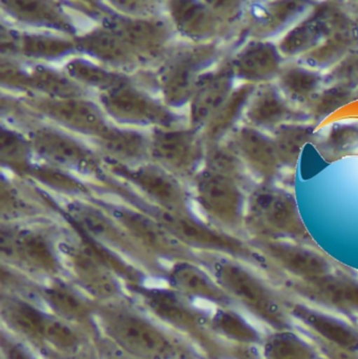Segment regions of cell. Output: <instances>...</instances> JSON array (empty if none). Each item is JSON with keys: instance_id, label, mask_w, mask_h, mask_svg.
Here are the masks:
<instances>
[{"instance_id": "cell-7", "label": "cell", "mask_w": 358, "mask_h": 359, "mask_svg": "<svg viewBox=\"0 0 358 359\" xmlns=\"http://www.w3.org/2000/svg\"><path fill=\"white\" fill-rule=\"evenodd\" d=\"M1 250L2 257L15 271L35 282L65 278L59 250L39 230L2 228Z\"/></svg>"}, {"instance_id": "cell-10", "label": "cell", "mask_w": 358, "mask_h": 359, "mask_svg": "<svg viewBox=\"0 0 358 359\" xmlns=\"http://www.w3.org/2000/svg\"><path fill=\"white\" fill-rule=\"evenodd\" d=\"M25 294L39 302L57 318L83 331L94 343L100 341L96 320L97 303L67 278L46 282L31 280Z\"/></svg>"}, {"instance_id": "cell-47", "label": "cell", "mask_w": 358, "mask_h": 359, "mask_svg": "<svg viewBox=\"0 0 358 359\" xmlns=\"http://www.w3.org/2000/svg\"><path fill=\"white\" fill-rule=\"evenodd\" d=\"M97 346H98L99 352H100L101 359H136L124 355L121 352L109 347L107 344L103 343V341H99Z\"/></svg>"}, {"instance_id": "cell-30", "label": "cell", "mask_w": 358, "mask_h": 359, "mask_svg": "<svg viewBox=\"0 0 358 359\" xmlns=\"http://www.w3.org/2000/svg\"><path fill=\"white\" fill-rule=\"evenodd\" d=\"M204 60L199 58L182 59L170 65L161 79L163 98L168 107H177L189 102L199 82V72Z\"/></svg>"}, {"instance_id": "cell-34", "label": "cell", "mask_w": 358, "mask_h": 359, "mask_svg": "<svg viewBox=\"0 0 358 359\" xmlns=\"http://www.w3.org/2000/svg\"><path fill=\"white\" fill-rule=\"evenodd\" d=\"M88 54L113 65L130 62L132 48L115 31L92 32L80 41Z\"/></svg>"}, {"instance_id": "cell-44", "label": "cell", "mask_w": 358, "mask_h": 359, "mask_svg": "<svg viewBox=\"0 0 358 359\" xmlns=\"http://www.w3.org/2000/svg\"><path fill=\"white\" fill-rule=\"evenodd\" d=\"M204 4L212 12L222 16H233L237 14L244 4V0H204Z\"/></svg>"}, {"instance_id": "cell-21", "label": "cell", "mask_w": 358, "mask_h": 359, "mask_svg": "<svg viewBox=\"0 0 358 359\" xmlns=\"http://www.w3.org/2000/svg\"><path fill=\"white\" fill-rule=\"evenodd\" d=\"M291 121H309L306 113L289 102L277 86H256L244 116V123L267 133ZM310 122V121H309Z\"/></svg>"}, {"instance_id": "cell-48", "label": "cell", "mask_w": 358, "mask_h": 359, "mask_svg": "<svg viewBox=\"0 0 358 359\" xmlns=\"http://www.w3.org/2000/svg\"><path fill=\"white\" fill-rule=\"evenodd\" d=\"M179 359H206L204 358L201 354L198 353L195 349L188 350V351L183 353L182 355L180 356Z\"/></svg>"}, {"instance_id": "cell-46", "label": "cell", "mask_w": 358, "mask_h": 359, "mask_svg": "<svg viewBox=\"0 0 358 359\" xmlns=\"http://www.w3.org/2000/svg\"><path fill=\"white\" fill-rule=\"evenodd\" d=\"M116 8L128 14H143L149 11L147 0H109Z\"/></svg>"}, {"instance_id": "cell-39", "label": "cell", "mask_w": 358, "mask_h": 359, "mask_svg": "<svg viewBox=\"0 0 358 359\" xmlns=\"http://www.w3.org/2000/svg\"><path fill=\"white\" fill-rule=\"evenodd\" d=\"M130 46L144 50H156L160 46L163 33L155 23L144 20H124L113 29Z\"/></svg>"}, {"instance_id": "cell-49", "label": "cell", "mask_w": 358, "mask_h": 359, "mask_svg": "<svg viewBox=\"0 0 358 359\" xmlns=\"http://www.w3.org/2000/svg\"><path fill=\"white\" fill-rule=\"evenodd\" d=\"M88 1L92 2V4H95V2L97 1V0H88Z\"/></svg>"}, {"instance_id": "cell-4", "label": "cell", "mask_w": 358, "mask_h": 359, "mask_svg": "<svg viewBox=\"0 0 358 359\" xmlns=\"http://www.w3.org/2000/svg\"><path fill=\"white\" fill-rule=\"evenodd\" d=\"M244 230L248 240H288L317 246L301 217L296 196L277 183H256L249 190Z\"/></svg>"}, {"instance_id": "cell-32", "label": "cell", "mask_w": 358, "mask_h": 359, "mask_svg": "<svg viewBox=\"0 0 358 359\" xmlns=\"http://www.w3.org/2000/svg\"><path fill=\"white\" fill-rule=\"evenodd\" d=\"M312 6L311 0H271L256 13L258 25L262 32L280 31L294 25Z\"/></svg>"}, {"instance_id": "cell-42", "label": "cell", "mask_w": 358, "mask_h": 359, "mask_svg": "<svg viewBox=\"0 0 358 359\" xmlns=\"http://www.w3.org/2000/svg\"><path fill=\"white\" fill-rule=\"evenodd\" d=\"M20 41L21 48L25 54L41 58L60 56L73 48L69 42L43 36H25Z\"/></svg>"}, {"instance_id": "cell-28", "label": "cell", "mask_w": 358, "mask_h": 359, "mask_svg": "<svg viewBox=\"0 0 358 359\" xmlns=\"http://www.w3.org/2000/svg\"><path fill=\"white\" fill-rule=\"evenodd\" d=\"M256 88L254 84L244 83L233 90V94L202 133L206 147L222 142L241 124L240 122H243L246 109Z\"/></svg>"}, {"instance_id": "cell-20", "label": "cell", "mask_w": 358, "mask_h": 359, "mask_svg": "<svg viewBox=\"0 0 358 359\" xmlns=\"http://www.w3.org/2000/svg\"><path fill=\"white\" fill-rule=\"evenodd\" d=\"M286 287L312 303L349 313H358V280L330 272L308 280L287 278Z\"/></svg>"}, {"instance_id": "cell-29", "label": "cell", "mask_w": 358, "mask_h": 359, "mask_svg": "<svg viewBox=\"0 0 358 359\" xmlns=\"http://www.w3.org/2000/svg\"><path fill=\"white\" fill-rule=\"evenodd\" d=\"M271 135L283 170H294L303 149L309 143L317 145L319 137L317 126L309 121L287 122L275 128Z\"/></svg>"}, {"instance_id": "cell-19", "label": "cell", "mask_w": 358, "mask_h": 359, "mask_svg": "<svg viewBox=\"0 0 358 359\" xmlns=\"http://www.w3.org/2000/svg\"><path fill=\"white\" fill-rule=\"evenodd\" d=\"M67 210L88 238L149 266L142 252L137 248V243L109 213L102 212L92 205L78 201L67 203Z\"/></svg>"}, {"instance_id": "cell-43", "label": "cell", "mask_w": 358, "mask_h": 359, "mask_svg": "<svg viewBox=\"0 0 358 359\" xmlns=\"http://www.w3.org/2000/svg\"><path fill=\"white\" fill-rule=\"evenodd\" d=\"M0 349L1 359H43L35 348L2 328Z\"/></svg>"}, {"instance_id": "cell-9", "label": "cell", "mask_w": 358, "mask_h": 359, "mask_svg": "<svg viewBox=\"0 0 358 359\" xmlns=\"http://www.w3.org/2000/svg\"><path fill=\"white\" fill-rule=\"evenodd\" d=\"M1 328L35 348L40 354L50 349L59 318L33 297L2 289L0 299Z\"/></svg>"}, {"instance_id": "cell-2", "label": "cell", "mask_w": 358, "mask_h": 359, "mask_svg": "<svg viewBox=\"0 0 358 359\" xmlns=\"http://www.w3.org/2000/svg\"><path fill=\"white\" fill-rule=\"evenodd\" d=\"M128 294L147 313L186 341L206 359H233L237 347L214 335L209 327L212 308L197 305L167 285L151 282L126 287Z\"/></svg>"}, {"instance_id": "cell-37", "label": "cell", "mask_w": 358, "mask_h": 359, "mask_svg": "<svg viewBox=\"0 0 358 359\" xmlns=\"http://www.w3.org/2000/svg\"><path fill=\"white\" fill-rule=\"evenodd\" d=\"M317 147L330 161L353 153L358 149V124H334L325 135H319Z\"/></svg>"}, {"instance_id": "cell-5", "label": "cell", "mask_w": 358, "mask_h": 359, "mask_svg": "<svg viewBox=\"0 0 358 359\" xmlns=\"http://www.w3.org/2000/svg\"><path fill=\"white\" fill-rule=\"evenodd\" d=\"M59 248L65 278L95 303L128 297L125 284L118 276L109 253L104 255L82 243H64Z\"/></svg>"}, {"instance_id": "cell-8", "label": "cell", "mask_w": 358, "mask_h": 359, "mask_svg": "<svg viewBox=\"0 0 358 359\" xmlns=\"http://www.w3.org/2000/svg\"><path fill=\"white\" fill-rule=\"evenodd\" d=\"M100 105L107 118L120 126L156 130L178 126V117L167 104L128 81L101 93Z\"/></svg>"}, {"instance_id": "cell-35", "label": "cell", "mask_w": 358, "mask_h": 359, "mask_svg": "<svg viewBox=\"0 0 358 359\" xmlns=\"http://www.w3.org/2000/svg\"><path fill=\"white\" fill-rule=\"evenodd\" d=\"M328 33L329 29L326 20L315 19L300 23L286 34L280 44V53L287 57L305 54L312 50Z\"/></svg>"}, {"instance_id": "cell-26", "label": "cell", "mask_w": 358, "mask_h": 359, "mask_svg": "<svg viewBox=\"0 0 358 359\" xmlns=\"http://www.w3.org/2000/svg\"><path fill=\"white\" fill-rule=\"evenodd\" d=\"M325 82V78L313 67L289 65L280 72L277 86L291 104L305 111Z\"/></svg>"}, {"instance_id": "cell-23", "label": "cell", "mask_w": 358, "mask_h": 359, "mask_svg": "<svg viewBox=\"0 0 358 359\" xmlns=\"http://www.w3.org/2000/svg\"><path fill=\"white\" fill-rule=\"evenodd\" d=\"M92 141L111 163L132 166L151 160L149 136L141 130L111 124Z\"/></svg>"}, {"instance_id": "cell-6", "label": "cell", "mask_w": 358, "mask_h": 359, "mask_svg": "<svg viewBox=\"0 0 358 359\" xmlns=\"http://www.w3.org/2000/svg\"><path fill=\"white\" fill-rule=\"evenodd\" d=\"M193 194L212 226L237 236L245 233L248 191L239 181L203 166L195 174Z\"/></svg>"}, {"instance_id": "cell-27", "label": "cell", "mask_w": 358, "mask_h": 359, "mask_svg": "<svg viewBox=\"0 0 358 359\" xmlns=\"http://www.w3.org/2000/svg\"><path fill=\"white\" fill-rule=\"evenodd\" d=\"M209 327L216 337L233 347L245 348L261 341L258 330L235 306L212 308Z\"/></svg>"}, {"instance_id": "cell-22", "label": "cell", "mask_w": 358, "mask_h": 359, "mask_svg": "<svg viewBox=\"0 0 358 359\" xmlns=\"http://www.w3.org/2000/svg\"><path fill=\"white\" fill-rule=\"evenodd\" d=\"M233 75L231 69L216 72L200 78L189 100V126L203 133L212 118L233 94Z\"/></svg>"}, {"instance_id": "cell-33", "label": "cell", "mask_w": 358, "mask_h": 359, "mask_svg": "<svg viewBox=\"0 0 358 359\" xmlns=\"http://www.w3.org/2000/svg\"><path fill=\"white\" fill-rule=\"evenodd\" d=\"M172 18L179 29L191 36H204L214 27L212 11L199 0H170Z\"/></svg>"}, {"instance_id": "cell-36", "label": "cell", "mask_w": 358, "mask_h": 359, "mask_svg": "<svg viewBox=\"0 0 358 359\" xmlns=\"http://www.w3.org/2000/svg\"><path fill=\"white\" fill-rule=\"evenodd\" d=\"M355 98V88L343 84L324 86L305 109L308 120L317 126Z\"/></svg>"}, {"instance_id": "cell-38", "label": "cell", "mask_w": 358, "mask_h": 359, "mask_svg": "<svg viewBox=\"0 0 358 359\" xmlns=\"http://www.w3.org/2000/svg\"><path fill=\"white\" fill-rule=\"evenodd\" d=\"M69 77L79 86L82 84L88 88H96L101 93L106 92L119 84L126 81L117 74L97 67L92 63L83 60H74L67 67Z\"/></svg>"}, {"instance_id": "cell-17", "label": "cell", "mask_w": 358, "mask_h": 359, "mask_svg": "<svg viewBox=\"0 0 358 359\" xmlns=\"http://www.w3.org/2000/svg\"><path fill=\"white\" fill-rule=\"evenodd\" d=\"M109 215L123 227L138 246L145 247L153 255L176 261L191 259L186 257V245L176 238L153 215L136 209L113 206L107 209Z\"/></svg>"}, {"instance_id": "cell-18", "label": "cell", "mask_w": 358, "mask_h": 359, "mask_svg": "<svg viewBox=\"0 0 358 359\" xmlns=\"http://www.w3.org/2000/svg\"><path fill=\"white\" fill-rule=\"evenodd\" d=\"M165 285L197 305L206 308L235 306L209 270L193 259H180L166 268Z\"/></svg>"}, {"instance_id": "cell-41", "label": "cell", "mask_w": 358, "mask_h": 359, "mask_svg": "<svg viewBox=\"0 0 358 359\" xmlns=\"http://www.w3.org/2000/svg\"><path fill=\"white\" fill-rule=\"evenodd\" d=\"M266 359H315L306 343L290 332L271 335L264 348Z\"/></svg>"}, {"instance_id": "cell-11", "label": "cell", "mask_w": 358, "mask_h": 359, "mask_svg": "<svg viewBox=\"0 0 358 359\" xmlns=\"http://www.w3.org/2000/svg\"><path fill=\"white\" fill-rule=\"evenodd\" d=\"M27 139L42 163L82 176H104L98 156L64 130L39 126L29 130Z\"/></svg>"}, {"instance_id": "cell-24", "label": "cell", "mask_w": 358, "mask_h": 359, "mask_svg": "<svg viewBox=\"0 0 358 359\" xmlns=\"http://www.w3.org/2000/svg\"><path fill=\"white\" fill-rule=\"evenodd\" d=\"M282 69V54L275 46L264 42L248 46L233 62L235 77L254 86L269 83Z\"/></svg>"}, {"instance_id": "cell-31", "label": "cell", "mask_w": 358, "mask_h": 359, "mask_svg": "<svg viewBox=\"0 0 358 359\" xmlns=\"http://www.w3.org/2000/svg\"><path fill=\"white\" fill-rule=\"evenodd\" d=\"M1 4L11 15L25 22L71 29L67 18L48 0H1Z\"/></svg>"}, {"instance_id": "cell-45", "label": "cell", "mask_w": 358, "mask_h": 359, "mask_svg": "<svg viewBox=\"0 0 358 359\" xmlns=\"http://www.w3.org/2000/svg\"><path fill=\"white\" fill-rule=\"evenodd\" d=\"M43 359H101L100 352H99L98 346H88L85 349L81 351L76 352L71 354H44L42 355Z\"/></svg>"}, {"instance_id": "cell-1", "label": "cell", "mask_w": 358, "mask_h": 359, "mask_svg": "<svg viewBox=\"0 0 358 359\" xmlns=\"http://www.w3.org/2000/svg\"><path fill=\"white\" fill-rule=\"evenodd\" d=\"M96 320L100 341L136 359H179L193 349L158 322L132 297L99 303Z\"/></svg>"}, {"instance_id": "cell-13", "label": "cell", "mask_w": 358, "mask_h": 359, "mask_svg": "<svg viewBox=\"0 0 358 359\" xmlns=\"http://www.w3.org/2000/svg\"><path fill=\"white\" fill-rule=\"evenodd\" d=\"M202 133L179 126L153 130L149 135L151 160L177 176L193 175L206 155Z\"/></svg>"}, {"instance_id": "cell-14", "label": "cell", "mask_w": 358, "mask_h": 359, "mask_svg": "<svg viewBox=\"0 0 358 359\" xmlns=\"http://www.w3.org/2000/svg\"><path fill=\"white\" fill-rule=\"evenodd\" d=\"M248 242L277 272L308 280L333 272L334 264L317 246L288 240L250 238Z\"/></svg>"}, {"instance_id": "cell-3", "label": "cell", "mask_w": 358, "mask_h": 359, "mask_svg": "<svg viewBox=\"0 0 358 359\" xmlns=\"http://www.w3.org/2000/svg\"><path fill=\"white\" fill-rule=\"evenodd\" d=\"M200 263L209 270L235 307L264 318L273 326H286L287 303L248 263L220 255H214Z\"/></svg>"}, {"instance_id": "cell-15", "label": "cell", "mask_w": 358, "mask_h": 359, "mask_svg": "<svg viewBox=\"0 0 358 359\" xmlns=\"http://www.w3.org/2000/svg\"><path fill=\"white\" fill-rule=\"evenodd\" d=\"M37 111L58 128L88 138L100 137L111 122L101 105L83 96L69 98H44L34 103Z\"/></svg>"}, {"instance_id": "cell-16", "label": "cell", "mask_w": 358, "mask_h": 359, "mask_svg": "<svg viewBox=\"0 0 358 359\" xmlns=\"http://www.w3.org/2000/svg\"><path fill=\"white\" fill-rule=\"evenodd\" d=\"M256 183H277L283 170L273 135L242 122L225 139Z\"/></svg>"}, {"instance_id": "cell-40", "label": "cell", "mask_w": 358, "mask_h": 359, "mask_svg": "<svg viewBox=\"0 0 358 359\" xmlns=\"http://www.w3.org/2000/svg\"><path fill=\"white\" fill-rule=\"evenodd\" d=\"M33 155L27 137L18 134L12 128H2L1 158L4 164L18 172H29Z\"/></svg>"}, {"instance_id": "cell-25", "label": "cell", "mask_w": 358, "mask_h": 359, "mask_svg": "<svg viewBox=\"0 0 358 359\" xmlns=\"http://www.w3.org/2000/svg\"><path fill=\"white\" fill-rule=\"evenodd\" d=\"M290 314L328 343L350 352L358 351V332L340 318L303 304H294Z\"/></svg>"}, {"instance_id": "cell-12", "label": "cell", "mask_w": 358, "mask_h": 359, "mask_svg": "<svg viewBox=\"0 0 358 359\" xmlns=\"http://www.w3.org/2000/svg\"><path fill=\"white\" fill-rule=\"evenodd\" d=\"M111 170L149 198L158 209L189 212L188 196L182 182L163 166L149 160L132 166L111 163Z\"/></svg>"}]
</instances>
